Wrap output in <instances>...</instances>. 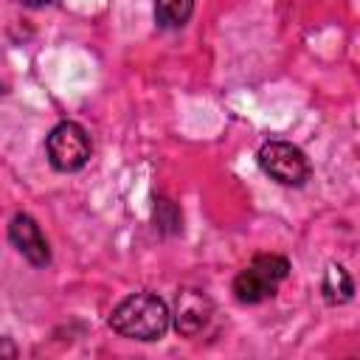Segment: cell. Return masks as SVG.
<instances>
[{
	"mask_svg": "<svg viewBox=\"0 0 360 360\" xmlns=\"http://www.w3.org/2000/svg\"><path fill=\"white\" fill-rule=\"evenodd\" d=\"M194 0H155V17L163 28H183L191 20Z\"/></svg>",
	"mask_w": 360,
	"mask_h": 360,
	"instance_id": "8",
	"label": "cell"
},
{
	"mask_svg": "<svg viewBox=\"0 0 360 360\" xmlns=\"http://www.w3.org/2000/svg\"><path fill=\"white\" fill-rule=\"evenodd\" d=\"M211 315H214V304L202 290L186 287V290L177 292V298H174V329H177V335H183V338L200 335L211 323Z\"/></svg>",
	"mask_w": 360,
	"mask_h": 360,
	"instance_id": "6",
	"label": "cell"
},
{
	"mask_svg": "<svg viewBox=\"0 0 360 360\" xmlns=\"http://www.w3.org/2000/svg\"><path fill=\"white\" fill-rule=\"evenodd\" d=\"M20 6H28V8H45V6H53L59 0H17Z\"/></svg>",
	"mask_w": 360,
	"mask_h": 360,
	"instance_id": "9",
	"label": "cell"
},
{
	"mask_svg": "<svg viewBox=\"0 0 360 360\" xmlns=\"http://www.w3.org/2000/svg\"><path fill=\"white\" fill-rule=\"evenodd\" d=\"M93 152L90 135L79 121H59L45 138L48 163L56 172H79L87 166Z\"/></svg>",
	"mask_w": 360,
	"mask_h": 360,
	"instance_id": "4",
	"label": "cell"
},
{
	"mask_svg": "<svg viewBox=\"0 0 360 360\" xmlns=\"http://www.w3.org/2000/svg\"><path fill=\"white\" fill-rule=\"evenodd\" d=\"M321 292H323V301L329 307H340V304L352 301L354 281H352L349 270L343 264H329L326 273H323V281H321Z\"/></svg>",
	"mask_w": 360,
	"mask_h": 360,
	"instance_id": "7",
	"label": "cell"
},
{
	"mask_svg": "<svg viewBox=\"0 0 360 360\" xmlns=\"http://www.w3.org/2000/svg\"><path fill=\"white\" fill-rule=\"evenodd\" d=\"M290 276V262L278 253H256L248 267H242L233 278V298L239 304H259L273 298L278 284Z\"/></svg>",
	"mask_w": 360,
	"mask_h": 360,
	"instance_id": "2",
	"label": "cell"
},
{
	"mask_svg": "<svg viewBox=\"0 0 360 360\" xmlns=\"http://www.w3.org/2000/svg\"><path fill=\"white\" fill-rule=\"evenodd\" d=\"M107 323L121 338L152 343L166 335V329L172 323V312L160 295L143 290V292H132L124 301H118L115 309L110 312Z\"/></svg>",
	"mask_w": 360,
	"mask_h": 360,
	"instance_id": "1",
	"label": "cell"
},
{
	"mask_svg": "<svg viewBox=\"0 0 360 360\" xmlns=\"http://www.w3.org/2000/svg\"><path fill=\"white\" fill-rule=\"evenodd\" d=\"M8 242L17 248V253L34 264V267H45L51 264V248L48 239L39 228V222L31 214H14L8 222Z\"/></svg>",
	"mask_w": 360,
	"mask_h": 360,
	"instance_id": "5",
	"label": "cell"
},
{
	"mask_svg": "<svg viewBox=\"0 0 360 360\" xmlns=\"http://www.w3.org/2000/svg\"><path fill=\"white\" fill-rule=\"evenodd\" d=\"M256 160H259V169L270 180H276L278 186H287V188H301L312 177L309 158L290 141H267V143H262Z\"/></svg>",
	"mask_w": 360,
	"mask_h": 360,
	"instance_id": "3",
	"label": "cell"
}]
</instances>
